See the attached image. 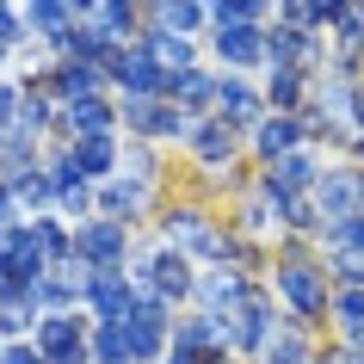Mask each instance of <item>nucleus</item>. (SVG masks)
<instances>
[{"label": "nucleus", "mask_w": 364, "mask_h": 364, "mask_svg": "<svg viewBox=\"0 0 364 364\" xmlns=\"http://www.w3.org/2000/svg\"><path fill=\"white\" fill-rule=\"evenodd\" d=\"M38 352L50 364H87L93 358V340L80 333L75 315H50V321H38Z\"/></svg>", "instance_id": "1"}, {"label": "nucleus", "mask_w": 364, "mask_h": 364, "mask_svg": "<svg viewBox=\"0 0 364 364\" xmlns=\"http://www.w3.org/2000/svg\"><path fill=\"white\" fill-rule=\"evenodd\" d=\"M117 327L130 333L136 364H142V358H161V346H167V309H161V296H142V303L130 309V321H117Z\"/></svg>", "instance_id": "2"}, {"label": "nucleus", "mask_w": 364, "mask_h": 364, "mask_svg": "<svg viewBox=\"0 0 364 364\" xmlns=\"http://www.w3.org/2000/svg\"><path fill=\"white\" fill-rule=\"evenodd\" d=\"M278 290L290 296V309L303 315V321H315V315H327V284L315 278L309 266H290L284 278H278Z\"/></svg>", "instance_id": "3"}, {"label": "nucleus", "mask_w": 364, "mask_h": 364, "mask_svg": "<svg viewBox=\"0 0 364 364\" xmlns=\"http://www.w3.org/2000/svg\"><path fill=\"white\" fill-rule=\"evenodd\" d=\"M229 327H235V346H247V352H266L272 346V309L259 303V296H241L235 315H229Z\"/></svg>", "instance_id": "4"}, {"label": "nucleus", "mask_w": 364, "mask_h": 364, "mask_svg": "<svg viewBox=\"0 0 364 364\" xmlns=\"http://www.w3.org/2000/svg\"><path fill=\"white\" fill-rule=\"evenodd\" d=\"M87 296H93V309L105 315V321H130V309L142 303V296H130V284H124V278H112V272H105V278H93V284H87Z\"/></svg>", "instance_id": "5"}, {"label": "nucleus", "mask_w": 364, "mask_h": 364, "mask_svg": "<svg viewBox=\"0 0 364 364\" xmlns=\"http://www.w3.org/2000/svg\"><path fill=\"white\" fill-rule=\"evenodd\" d=\"M105 68H112V75L124 80V87H130L136 99H149L154 87H167V80H161V68H154L149 56H105Z\"/></svg>", "instance_id": "6"}, {"label": "nucleus", "mask_w": 364, "mask_h": 364, "mask_svg": "<svg viewBox=\"0 0 364 364\" xmlns=\"http://www.w3.org/2000/svg\"><path fill=\"white\" fill-rule=\"evenodd\" d=\"M80 253L99 259V266H112L117 253H124V229H117V223H93V229H80Z\"/></svg>", "instance_id": "7"}, {"label": "nucleus", "mask_w": 364, "mask_h": 364, "mask_svg": "<svg viewBox=\"0 0 364 364\" xmlns=\"http://www.w3.org/2000/svg\"><path fill=\"white\" fill-rule=\"evenodd\" d=\"M321 204L327 210H358L364 204V173H333V179H321Z\"/></svg>", "instance_id": "8"}, {"label": "nucleus", "mask_w": 364, "mask_h": 364, "mask_svg": "<svg viewBox=\"0 0 364 364\" xmlns=\"http://www.w3.org/2000/svg\"><path fill=\"white\" fill-rule=\"evenodd\" d=\"M315 179V161L309 154H290V161H278V173H272V198H296Z\"/></svg>", "instance_id": "9"}, {"label": "nucleus", "mask_w": 364, "mask_h": 364, "mask_svg": "<svg viewBox=\"0 0 364 364\" xmlns=\"http://www.w3.org/2000/svg\"><path fill=\"white\" fill-rule=\"evenodd\" d=\"M216 50H223L229 62H259L266 56V43L253 38L247 25H223V31H216Z\"/></svg>", "instance_id": "10"}, {"label": "nucleus", "mask_w": 364, "mask_h": 364, "mask_svg": "<svg viewBox=\"0 0 364 364\" xmlns=\"http://www.w3.org/2000/svg\"><path fill=\"white\" fill-rule=\"evenodd\" d=\"M93 358H99V364H136V352H130V333H124L117 321H105V327L93 333Z\"/></svg>", "instance_id": "11"}, {"label": "nucleus", "mask_w": 364, "mask_h": 364, "mask_svg": "<svg viewBox=\"0 0 364 364\" xmlns=\"http://www.w3.org/2000/svg\"><path fill=\"white\" fill-rule=\"evenodd\" d=\"M198 19H204L198 0H161V31H179L186 38V31H198Z\"/></svg>", "instance_id": "12"}, {"label": "nucleus", "mask_w": 364, "mask_h": 364, "mask_svg": "<svg viewBox=\"0 0 364 364\" xmlns=\"http://www.w3.org/2000/svg\"><path fill=\"white\" fill-rule=\"evenodd\" d=\"M154 290H161V296H186V290H192L186 259H161V266H154Z\"/></svg>", "instance_id": "13"}, {"label": "nucleus", "mask_w": 364, "mask_h": 364, "mask_svg": "<svg viewBox=\"0 0 364 364\" xmlns=\"http://www.w3.org/2000/svg\"><path fill=\"white\" fill-rule=\"evenodd\" d=\"M75 167H80V173H105V167H112V142H105V136L75 142Z\"/></svg>", "instance_id": "14"}, {"label": "nucleus", "mask_w": 364, "mask_h": 364, "mask_svg": "<svg viewBox=\"0 0 364 364\" xmlns=\"http://www.w3.org/2000/svg\"><path fill=\"white\" fill-rule=\"evenodd\" d=\"M333 315L352 327V346H364V290H346V296H333Z\"/></svg>", "instance_id": "15"}, {"label": "nucleus", "mask_w": 364, "mask_h": 364, "mask_svg": "<svg viewBox=\"0 0 364 364\" xmlns=\"http://www.w3.org/2000/svg\"><path fill=\"white\" fill-rule=\"evenodd\" d=\"M266 364H315V352H309L296 333H278V340L266 346Z\"/></svg>", "instance_id": "16"}, {"label": "nucleus", "mask_w": 364, "mask_h": 364, "mask_svg": "<svg viewBox=\"0 0 364 364\" xmlns=\"http://www.w3.org/2000/svg\"><path fill=\"white\" fill-rule=\"evenodd\" d=\"M93 87H99V68H93V62L62 68V93H68V99H93Z\"/></svg>", "instance_id": "17"}, {"label": "nucleus", "mask_w": 364, "mask_h": 364, "mask_svg": "<svg viewBox=\"0 0 364 364\" xmlns=\"http://www.w3.org/2000/svg\"><path fill=\"white\" fill-rule=\"evenodd\" d=\"M216 99H223V112H229L235 124H247V117H253V93L241 87V80H223V87H216Z\"/></svg>", "instance_id": "18"}, {"label": "nucleus", "mask_w": 364, "mask_h": 364, "mask_svg": "<svg viewBox=\"0 0 364 364\" xmlns=\"http://www.w3.org/2000/svg\"><path fill=\"white\" fill-rule=\"evenodd\" d=\"M68 117H75L87 136H105V130H112V112H105L99 99H75V112H68Z\"/></svg>", "instance_id": "19"}, {"label": "nucleus", "mask_w": 364, "mask_h": 364, "mask_svg": "<svg viewBox=\"0 0 364 364\" xmlns=\"http://www.w3.org/2000/svg\"><path fill=\"white\" fill-rule=\"evenodd\" d=\"M296 136H303V124H290V117H272L266 130H259V149H266V154H284Z\"/></svg>", "instance_id": "20"}, {"label": "nucleus", "mask_w": 364, "mask_h": 364, "mask_svg": "<svg viewBox=\"0 0 364 364\" xmlns=\"http://www.w3.org/2000/svg\"><path fill=\"white\" fill-rule=\"evenodd\" d=\"M130 124H142L149 136H167L173 130V112H167V105H149V99H136V105H130Z\"/></svg>", "instance_id": "21"}, {"label": "nucleus", "mask_w": 364, "mask_h": 364, "mask_svg": "<svg viewBox=\"0 0 364 364\" xmlns=\"http://www.w3.org/2000/svg\"><path fill=\"white\" fill-rule=\"evenodd\" d=\"M149 56L161 62V68H186V56H192V50H186V38H173V31H161V38L149 43Z\"/></svg>", "instance_id": "22"}, {"label": "nucleus", "mask_w": 364, "mask_h": 364, "mask_svg": "<svg viewBox=\"0 0 364 364\" xmlns=\"http://www.w3.org/2000/svg\"><path fill=\"white\" fill-rule=\"evenodd\" d=\"M229 149H235V136L223 130V124H198V154H204V161H223Z\"/></svg>", "instance_id": "23"}, {"label": "nucleus", "mask_w": 364, "mask_h": 364, "mask_svg": "<svg viewBox=\"0 0 364 364\" xmlns=\"http://www.w3.org/2000/svg\"><path fill=\"white\" fill-rule=\"evenodd\" d=\"M31 19L50 31V38H68V19H62V0H31Z\"/></svg>", "instance_id": "24"}, {"label": "nucleus", "mask_w": 364, "mask_h": 364, "mask_svg": "<svg viewBox=\"0 0 364 364\" xmlns=\"http://www.w3.org/2000/svg\"><path fill=\"white\" fill-rule=\"evenodd\" d=\"M173 93L186 99V105H204V99H210V80L198 75V68H186V75H173Z\"/></svg>", "instance_id": "25"}, {"label": "nucleus", "mask_w": 364, "mask_h": 364, "mask_svg": "<svg viewBox=\"0 0 364 364\" xmlns=\"http://www.w3.org/2000/svg\"><path fill=\"white\" fill-rule=\"evenodd\" d=\"M327 247L346 253V247H364V216H346L340 229H327Z\"/></svg>", "instance_id": "26"}, {"label": "nucleus", "mask_w": 364, "mask_h": 364, "mask_svg": "<svg viewBox=\"0 0 364 364\" xmlns=\"http://www.w3.org/2000/svg\"><path fill=\"white\" fill-rule=\"evenodd\" d=\"M19 198H31V204H43V198L56 192V179H43V173H19V186H13Z\"/></svg>", "instance_id": "27"}, {"label": "nucleus", "mask_w": 364, "mask_h": 364, "mask_svg": "<svg viewBox=\"0 0 364 364\" xmlns=\"http://www.w3.org/2000/svg\"><path fill=\"white\" fill-rule=\"evenodd\" d=\"M333 266H340L346 278H358V284H364V247H346V253H333Z\"/></svg>", "instance_id": "28"}, {"label": "nucleus", "mask_w": 364, "mask_h": 364, "mask_svg": "<svg viewBox=\"0 0 364 364\" xmlns=\"http://www.w3.org/2000/svg\"><path fill=\"white\" fill-rule=\"evenodd\" d=\"M0 333H6V340L25 333V303H6V309H0Z\"/></svg>", "instance_id": "29"}, {"label": "nucleus", "mask_w": 364, "mask_h": 364, "mask_svg": "<svg viewBox=\"0 0 364 364\" xmlns=\"http://www.w3.org/2000/svg\"><path fill=\"white\" fill-rule=\"evenodd\" d=\"M340 38L346 43H364V6H352V13L340 19Z\"/></svg>", "instance_id": "30"}, {"label": "nucleus", "mask_w": 364, "mask_h": 364, "mask_svg": "<svg viewBox=\"0 0 364 364\" xmlns=\"http://www.w3.org/2000/svg\"><path fill=\"white\" fill-rule=\"evenodd\" d=\"M272 99H278V105H290V99H296V75H290V68H278V80H272Z\"/></svg>", "instance_id": "31"}, {"label": "nucleus", "mask_w": 364, "mask_h": 364, "mask_svg": "<svg viewBox=\"0 0 364 364\" xmlns=\"http://www.w3.org/2000/svg\"><path fill=\"white\" fill-rule=\"evenodd\" d=\"M0 364H50V358H43V352H31V346H6V352H0Z\"/></svg>", "instance_id": "32"}, {"label": "nucleus", "mask_w": 364, "mask_h": 364, "mask_svg": "<svg viewBox=\"0 0 364 364\" xmlns=\"http://www.w3.org/2000/svg\"><path fill=\"white\" fill-rule=\"evenodd\" d=\"M38 235H43V253H62V247H68V235H62L56 223H38Z\"/></svg>", "instance_id": "33"}, {"label": "nucleus", "mask_w": 364, "mask_h": 364, "mask_svg": "<svg viewBox=\"0 0 364 364\" xmlns=\"http://www.w3.org/2000/svg\"><path fill=\"white\" fill-rule=\"evenodd\" d=\"M19 38V19H13V6H6V0H0V50H6V43Z\"/></svg>", "instance_id": "34"}, {"label": "nucleus", "mask_w": 364, "mask_h": 364, "mask_svg": "<svg viewBox=\"0 0 364 364\" xmlns=\"http://www.w3.org/2000/svg\"><path fill=\"white\" fill-rule=\"evenodd\" d=\"M105 198H112V210H130V204H136V192H130V186H112Z\"/></svg>", "instance_id": "35"}, {"label": "nucleus", "mask_w": 364, "mask_h": 364, "mask_svg": "<svg viewBox=\"0 0 364 364\" xmlns=\"http://www.w3.org/2000/svg\"><path fill=\"white\" fill-rule=\"evenodd\" d=\"M303 6H309V13H340L346 0H303Z\"/></svg>", "instance_id": "36"}, {"label": "nucleus", "mask_w": 364, "mask_h": 364, "mask_svg": "<svg viewBox=\"0 0 364 364\" xmlns=\"http://www.w3.org/2000/svg\"><path fill=\"white\" fill-rule=\"evenodd\" d=\"M6 117H13V93H6V87H0V124H6Z\"/></svg>", "instance_id": "37"}, {"label": "nucleus", "mask_w": 364, "mask_h": 364, "mask_svg": "<svg viewBox=\"0 0 364 364\" xmlns=\"http://www.w3.org/2000/svg\"><path fill=\"white\" fill-rule=\"evenodd\" d=\"M327 364H364V358H358V352H333Z\"/></svg>", "instance_id": "38"}, {"label": "nucleus", "mask_w": 364, "mask_h": 364, "mask_svg": "<svg viewBox=\"0 0 364 364\" xmlns=\"http://www.w3.org/2000/svg\"><path fill=\"white\" fill-rule=\"evenodd\" d=\"M75 6H93V0H75Z\"/></svg>", "instance_id": "39"}, {"label": "nucleus", "mask_w": 364, "mask_h": 364, "mask_svg": "<svg viewBox=\"0 0 364 364\" xmlns=\"http://www.w3.org/2000/svg\"><path fill=\"white\" fill-rule=\"evenodd\" d=\"M210 364H229V358H210Z\"/></svg>", "instance_id": "40"}]
</instances>
